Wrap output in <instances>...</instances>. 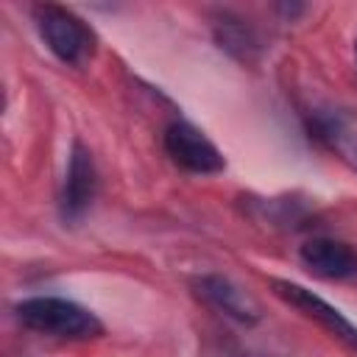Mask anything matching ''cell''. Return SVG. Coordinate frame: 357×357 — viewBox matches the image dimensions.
<instances>
[{
  "mask_svg": "<svg viewBox=\"0 0 357 357\" xmlns=\"http://www.w3.org/2000/svg\"><path fill=\"white\" fill-rule=\"evenodd\" d=\"M17 318L22 321V326L59 340H89L103 332L100 321L89 310L59 296H33L20 301Z\"/></svg>",
  "mask_w": 357,
  "mask_h": 357,
  "instance_id": "obj_1",
  "label": "cell"
},
{
  "mask_svg": "<svg viewBox=\"0 0 357 357\" xmlns=\"http://www.w3.org/2000/svg\"><path fill=\"white\" fill-rule=\"evenodd\" d=\"M33 22H36L42 42L59 61L70 67H84L89 61L95 36L84 25V20H78L70 8L56 6V3H42L33 8Z\"/></svg>",
  "mask_w": 357,
  "mask_h": 357,
  "instance_id": "obj_2",
  "label": "cell"
},
{
  "mask_svg": "<svg viewBox=\"0 0 357 357\" xmlns=\"http://www.w3.org/2000/svg\"><path fill=\"white\" fill-rule=\"evenodd\" d=\"M165 151L181 170L195 176H212L226 167L223 153L215 148V142L184 120H176L165 128Z\"/></svg>",
  "mask_w": 357,
  "mask_h": 357,
  "instance_id": "obj_3",
  "label": "cell"
},
{
  "mask_svg": "<svg viewBox=\"0 0 357 357\" xmlns=\"http://www.w3.org/2000/svg\"><path fill=\"white\" fill-rule=\"evenodd\" d=\"M271 287L282 301H287L293 310H298L301 315H307L310 321L324 326L332 337H337L346 346L357 349V326L337 307H332L329 301H324L321 296H315L312 290H307V287H301V284H296L290 279H271Z\"/></svg>",
  "mask_w": 357,
  "mask_h": 357,
  "instance_id": "obj_4",
  "label": "cell"
},
{
  "mask_svg": "<svg viewBox=\"0 0 357 357\" xmlns=\"http://www.w3.org/2000/svg\"><path fill=\"white\" fill-rule=\"evenodd\" d=\"M95 190H98V173H95L92 153L81 142H75L70 151V162L61 184V215L67 220H78L89 209Z\"/></svg>",
  "mask_w": 357,
  "mask_h": 357,
  "instance_id": "obj_5",
  "label": "cell"
},
{
  "mask_svg": "<svg viewBox=\"0 0 357 357\" xmlns=\"http://www.w3.org/2000/svg\"><path fill=\"white\" fill-rule=\"evenodd\" d=\"M301 265L321 279H349L357 273V251L332 237H312L298 248Z\"/></svg>",
  "mask_w": 357,
  "mask_h": 357,
  "instance_id": "obj_6",
  "label": "cell"
},
{
  "mask_svg": "<svg viewBox=\"0 0 357 357\" xmlns=\"http://www.w3.org/2000/svg\"><path fill=\"white\" fill-rule=\"evenodd\" d=\"M195 287H198V293L215 307V310H220L223 315H229V318H234V321H243V324H251V321H257V304L240 290V287H234L229 279H223V276H201L198 282H195Z\"/></svg>",
  "mask_w": 357,
  "mask_h": 357,
  "instance_id": "obj_7",
  "label": "cell"
}]
</instances>
